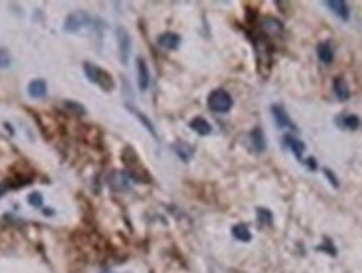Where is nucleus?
<instances>
[{"label": "nucleus", "mask_w": 362, "mask_h": 273, "mask_svg": "<svg viewBox=\"0 0 362 273\" xmlns=\"http://www.w3.org/2000/svg\"><path fill=\"white\" fill-rule=\"evenodd\" d=\"M121 159L126 164V174L131 181H136V183L141 184H148L151 181L149 173L146 171V168L143 166V163L139 161L138 153L133 149L131 146H126L123 149V154H121Z\"/></svg>", "instance_id": "nucleus-1"}, {"label": "nucleus", "mask_w": 362, "mask_h": 273, "mask_svg": "<svg viewBox=\"0 0 362 273\" xmlns=\"http://www.w3.org/2000/svg\"><path fill=\"white\" fill-rule=\"evenodd\" d=\"M82 69H84V74L86 77H88L89 82H92V84L99 86L103 91H112L116 87V82L114 79H112V75L109 74L108 71H104L103 67L96 66V64L92 62H84L82 64Z\"/></svg>", "instance_id": "nucleus-2"}, {"label": "nucleus", "mask_w": 362, "mask_h": 273, "mask_svg": "<svg viewBox=\"0 0 362 273\" xmlns=\"http://www.w3.org/2000/svg\"><path fill=\"white\" fill-rule=\"evenodd\" d=\"M233 108V97L230 96L228 91L215 89L208 94V109L211 112L225 114Z\"/></svg>", "instance_id": "nucleus-3"}, {"label": "nucleus", "mask_w": 362, "mask_h": 273, "mask_svg": "<svg viewBox=\"0 0 362 273\" xmlns=\"http://www.w3.org/2000/svg\"><path fill=\"white\" fill-rule=\"evenodd\" d=\"M89 25H92V17L86 10L71 12L66 17V20H64V30L67 34H77L84 27H89Z\"/></svg>", "instance_id": "nucleus-4"}, {"label": "nucleus", "mask_w": 362, "mask_h": 273, "mask_svg": "<svg viewBox=\"0 0 362 273\" xmlns=\"http://www.w3.org/2000/svg\"><path fill=\"white\" fill-rule=\"evenodd\" d=\"M116 39H118L119 60H121V64L126 66V64L129 62V57H131V44H133L131 42V36L123 25H119V27L116 29Z\"/></svg>", "instance_id": "nucleus-5"}, {"label": "nucleus", "mask_w": 362, "mask_h": 273, "mask_svg": "<svg viewBox=\"0 0 362 273\" xmlns=\"http://www.w3.org/2000/svg\"><path fill=\"white\" fill-rule=\"evenodd\" d=\"M272 114H273L275 124H277L280 129H295V124L292 123L290 116L287 114V111L284 109V106L273 104V106H272Z\"/></svg>", "instance_id": "nucleus-6"}, {"label": "nucleus", "mask_w": 362, "mask_h": 273, "mask_svg": "<svg viewBox=\"0 0 362 273\" xmlns=\"http://www.w3.org/2000/svg\"><path fill=\"white\" fill-rule=\"evenodd\" d=\"M136 71H138V86L139 91H148L149 82H151V74H149V67L146 64V60L143 57L136 59Z\"/></svg>", "instance_id": "nucleus-7"}, {"label": "nucleus", "mask_w": 362, "mask_h": 273, "mask_svg": "<svg viewBox=\"0 0 362 273\" xmlns=\"http://www.w3.org/2000/svg\"><path fill=\"white\" fill-rule=\"evenodd\" d=\"M124 108H126V109H127V111H129V112H131V114H133V116L136 117V119H138V121H139V123H141V124H143V126H145V129H146V131H148V132H149V134H151V136H153V138H154V139H158V132H156V129H154V124H153V123H151V119H149V117H148V116H146V114H145V112H143V111H139V109H138V108H136V106H133V104H129V102H126V104H124Z\"/></svg>", "instance_id": "nucleus-8"}, {"label": "nucleus", "mask_w": 362, "mask_h": 273, "mask_svg": "<svg viewBox=\"0 0 362 273\" xmlns=\"http://www.w3.org/2000/svg\"><path fill=\"white\" fill-rule=\"evenodd\" d=\"M129 181L131 180L127 178V174L123 171H112L108 176L109 188L114 189V191H126V189H129Z\"/></svg>", "instance_id": "nucleus-9"}, {"label": "nucleus", "mask_w": 362, "mask_h": 273, "mask_svg": "<svg viewBox=\"0 0 362 273\" xmlns=\"http://www.w3.org/2000/svg\"><path fill=\"white\" fill-rule=\"evenodd\" d=\"M324 5H326L334 15H337L339 18H342L344 22L349 20L350 9H349V5H347L344 0H326V2H324Z\"/></svg>", "instance_id": "nucleus-10"}, {"label": "nucleus", "mask_w": 362, "mask_h": 273, "mask_svg": "<svg viewBox=\"0 0 362 273\" xmlns=\"http://www.w3.org/2000/svg\"><path fill=\"white\" fill-rule=\"evenodd\" d=\"M158 45L164 51H175V49L180 47L181 44V37L176 32H163L161 36H158Z\"/></svg>", "instance_id": "nucleus-11"}, {"label": "nucleus", "mask_w": 362, "mask_h": 273, "mask_svg": "<svg viewBox=\"0 0 362 273\" xmlns=\"http://www.w3.org/2000/svg\"><path fill=\"white\" fill-rule=\"evenodd\" d=\"M260 27L267 36H280L284 32V24L275 17H263L260 22Z\"/></svg>", "instance_id": "nucleus-12"}, {"label": "nucleus", "mask_w": 362, "mask_h": 273, "mask_svg": "<svg viewBox=\"0 0 362 273\" xmlns=\"http://www.w3.org/2000/svg\"><path fill=\"white\" fill-rule=\"evenodd\" d=\"M27 94L32 99H42L47 96V82L44 79H32L27 86Z\"/></svg>", "instance_id": "nucleus-13"}, {"label": "nucleus", "mask_w": 362, "mask_h": 273, "mask_svg": "<svg viewBox=\"0 0 362 273\" xmlns=\"http://www.w3.org/2000/svg\"><path fill=\"white\" fill-rule=\"evenodd\" d=\"M190 127H191V129H193L198 136H210V134H211V131H213L211 124L205 119V117H201V116L193 117V119L190 121Z\"/></svg>", "instance_id": "nucleus-14"}, {"label": "nucleus", "mask_w": 362, "mask_h": 273, "mask_svg": "<svg viewBox=\"0 0 362 273\" xmlns=\"http://www.w3.org/2000/svg\"><path fill=\"white\" fill-rule=\"evenodd\" d=\"M334 92H335V97H337L341 102L349 101L350 89H349V84H347V81L344 77H335L334 79Z\"/></svg>", "instance_id": "nucleus-15"}, {"label": "nucleus", "mask_w": 362, "mask_h": 273, "mask_svg": "<svg viewBox=\"0 0 362 273\" xmlns=\"http://www.w3.org/2000/svg\"><path fill=\"white\" fill-rule=\"evenodd\" d=\"M250 143L255 153H263V151L267 149L265 134H263V131L260 129V127H255V129L250 132Z\"/></svg>", "instance_id": "nucleus-16"}, {"label": "nucleus", "mask_w": 362, "mask_h": 273, "mask_svg": "<svg viewBox=\"0 0 362 273\" xmlns=\"http://www.w3.org/2000/svg\"><path fill=\"white\" fill-rule=\"evenodd\" d=\"M173 151H175L176 156L184 163H190L191 158H193V153H195L193 147H190L186 143H183V141H176L175 144H173Z\"/></svg>", "instance_id": "nucleus-17"}, {"label": "nucleus", "mask_w": 362, "mask_h": 273, "mask_svg": "<svg viewBox=\"0 0 362 273\" xmlns=\"http://www.w3.org/2000/svg\"><path fill=\"white\" fill-rule=\"evenodd\" d=\"M317 57L324 64L334 62V49H332V45L329 42H322L317 45Z\"/></svg>", "instance_id": "nucleus-18"}, {"label": "nucleus", "mask_w": 362, "mask_h": 273, "mask_svg": "<svg viewBox=\"0 0 362 273\" xmlns=\"http://www.w3.org/2000/svg\"><path fill=\"white\" fill-rule=\"evenodd\" d=\"M62 108H64V111H67L69 114H72V116H86L88 114V109L84 108V106L81 104V102H77V101H72V99H64L62 101Z\"/></svg>", "instance_id": "nucleus-19"}, {"label": "nucleus", "mask_w": 362, "mask_h": 273, "mask_svg": "<svg viewBox=\"0 0 362 273\" xmlns=\"http://www.w3.org/2000/svg\"><path fill=\"white\" fill-rule=\"evenodd\" d=\"M285 144L287 146L292 149V153L295 154V158L299 159V161H302V156H304V151H305V144L300 141V139L293 138V136L290 134H285Z\"/></svg>", "instance_id": "nucleus-20"}, {"label": "nucleus", "mask_w": 362, "mask_h": 273, "mask_svg": "<svg viewBox=\"0 0 362 273\" xmlns=\"http://www.w3.org/2000/svg\"><path fill=\"white\" fill-rule=\"evenodd\" d=\"M232 235L238 241H243V243H248V241L252 240V231L248 230V226L243 225V223H238V225L233 226V228H232Z\"/></svg>", "instance_id": "nucleus-21"}, {"label": "nucleus", "mask_w": 362, "mask_h": 273, "mask_svg": "<svg viewBox=\"0 0 362 273\" xmlns=\"http://www.w3.org/2000/svg\"><path fill=\"white\" fill-rule=\"evenodd\" d=\"M339 124H341L342 127H345V129L354 131V129H357V127L361 126V119L356 114H347V116L342 117L341 121H339Z\"/></svg>", "instance_id": "nucleus-22"}, {"label": "nucleus", "mask_w": 362, "mask_h": 273, "mask_svg": "<svg viewBox=\"0 0 362 273\" xmlns=\"http://www.w3.org/2000/svg\"><path fill=\"white\" fill-rule=\"evenodd\" d=\"M256 218H258V221L262 223V225H267V226H270L272 223H273V215H272V211L263 206L256 208Z\"/></svg>", "instance_id": "nucleus-23"}, {"label": "nucleus", "mask_w": 362, "mask_h": 273, "mask_svg": "<svg viewBox=\"0 0 362 273\" xmlns=\"http://www.w3.org/2000/svg\"><path fill=\"white\" fill-rule=\"evenodd\" d=\"M27 203H29L32 208H42V204H44V196H42V193L32 191V193H30V195L27 196Z\"/></svg>", "instance_id": "nucleus-24"}, {"label": "nucleus", "mask_w": 362, "mask_h": 273, "mask_svg": "<svg viewBox=\"0 0 362 273\" xmlns=\"http://www.w3.org/2000/svg\"><path fill=\"white\" fill-rule=\"evenodd\" d=\"M12 64V57H10L7 49H0V69H7Z\"/></svg>", "instance_id": "nucleus-25"}, {"label": "nucleus", "mask_w": 362, "mask_h": 273, "mask_svg": "<svg viewBox=\"0 0 362 273\" xmlns=\"http://www.w3.org/2000/svg\"><path fill=\"white\" fill-rule=\"evenodd\" d=\"M324 174H326V178L330 181L332 186H334V188H339V178L335 176L334 171H332L330 168H324Z\"/></svg>", "instance_id": "nucleus-26"}, {"label": "nucleus", "mask_w": 362, "mask_h": 273, "mask_svg": "<svg viewBox=\"0 0 362 273\" xmlns=\"http://www.w3.org/2000/svg\"><path fill=\"white\" fill-rule=\"evenodd\" d=\"M317 250H319V252H327V253H330L332 256L337 255V252H335V246L332 245L330 241H327V245H326V246H319Z\"/></svg>", "instance_id": "nucleus-27"}, {"label": "nucleus", "mask_w": 362, "mask_h": 273, "mask_svg": "<svg viewBox=\"0 0 362 273\" xmlns=\"http://www.w3.org/2000/svg\"><path fill=\"white\" fill-rule=\"evenodd\" d=\"M7 191H10V189H9V186H7L5 181H2V183H0V198H2V196H5Z\"/></svg>", "instance_id": "nucleus-28"}, {"label": "nucleus", "mask_w": 362, "mask_h": 273, "mask_svg": "<svg viewBox=\"0 0 362 273\" xmlns=\"http://www.w3.org/2000/svg\"><path fill=\"white\" fill-rule=\"evenodd\" d=\"M307 164H308V168H312V171H314V169L317 168V161H315L314 158H308L307 159Z\"/></svg>", "instance_id": "nucleus-29"}, {"label": "nucleus", "mask_w": 362, "mask_h": 273, "mask_svg": "<svg viewBox=\"0 0 362 273\" xmlns=\"http://www.w3.org/2000/svg\"><path fill=\"white\" fill-rule=\"evenodd\" d=\"M44 215H45V216H54V215H55V211L52 210V208H44Z\"/></svg>", "instance_id": "nucleus-30"}, {"label": "nucleus", "mask_w": 362, "mask_h": 273, "mask_svg": "<svg viewBox=\"0 0 362 273\" xmlns=\"http://www.w3.org/2000/svg\"><path fill=\"white\" fill-rule=\"evenodd\" d=\"M3 126H5V127H7V131H9V132H10V134H14V127H12V126H10V124H9V123H3Z\"/></svg>", "instance_id": "nucleus-31"}]
</instances>
